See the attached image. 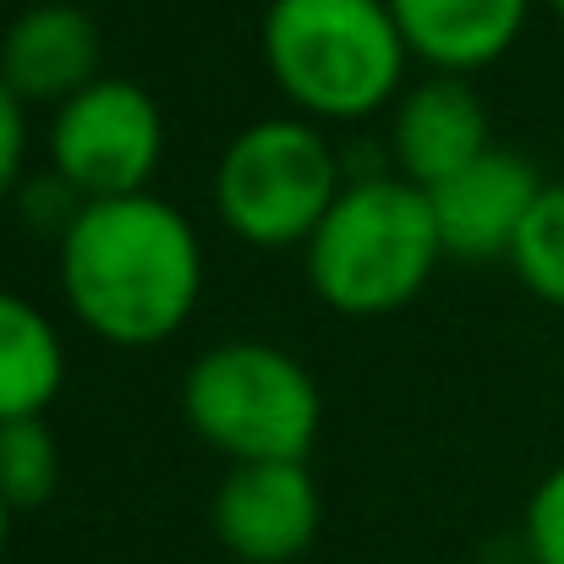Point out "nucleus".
Wrapping results in <instances>:
<instances>
[{
  "mask_svg": "<svg viewBox=\"0 0 564 564\" xmlns=\"http://www.w3.org/2000/svg\"><path fill=\"white\" fill-rule=\"evenodd\" d=\"M61 291L110 346H160L203 296V241L154 192L77 203L61 225Z\"/></svg>",
  "mask_w": 564,
  "mask_h": 564,
  "instance_id": "obj_1",
  "label": "nucleus"
},
{
  "mask_svg": "<svg viewBox=\"0 0 564 564\" xmlns=\"http://www.w3.org/2000/svg\"><path fill=\"white\" fill-rule=\"evenodd\" d=\"M405 39L389 0H269L263 66L307 121H362L400 94Z\"/></svg>",
  "mask_w": 564,
  "mask_h": 564,
  "instance_id": "obj_2",
  "label": "nucleus"
},
{
  "mask_svg": "<svg viewBox=\"0 0 564 564\" xmlns=\"http://www.w3.org/2000/svg\"><path fill=\"white\" fill-rule=\"evenodd\" d=\"M444 263L427 192L405 176L346 182L335 208L307 241V280L318 302L346 318L400 313Z\"/></svg>",
  "mask_w": 564,
  "mask_h": 564,
  "instance_id": "obj_3",
  "label": "nucleus"
},
{
  "mask_svg": "<svg viewBox=\"0 0 564 564\" xmlns=\"http://www.w3.org/2000/svg\"><path fill=\"white\" fill-rule=\"evenodd\" d=\"M182 411L192 433L230 466L307 460L324 422V394L291 351L269 340H225L187 368Z\"/></svg>",
  "mask_w": 564,
  "mask_h": 564,
  "instance_id": "obj_4",
  "label": "nucleus"
},
{
  "mask_svg": "<svg viewBox=\"0 0 564 564\" xmlns=\"http://www.w3.org/2000/svg\"><path fill=\"white\" fill-rule=\"evenodd\" d=\"M346 187L318 121L269 116L241 127L214 171V208L247 247H307Z\"/></svg>",
  "mask_w": 564,
  "mask_h": 564,
  "instance_id": "obj_5",
  "label": "nucleus"
},
{
  "mask_svg": "<svg viewBox=\"0 0 564 564\" xmlns=\"http://www.w3.org/2000/svg\"><path fill=\"white\" fill-rule=\"evenodd\" d=\"M165 154V116L132 77H99L55 110L50 160L77 203L149 192Z\"/></svg>",
  "mask_w": 564,
  "mask_h": 564,
  "instance_id": "obj_6",
  "label": "nucleus"
},
{
  "mask_svg": "<svg viewBox=\"0 0 564 564\" xmlns=\"http://www.w3.org/2000/svg\"><path fill=\"white\" fill-rule=\"evenodd\" d=\"M324 499L307 460H247L214 488V538L241 564H291L318 538Z\"/></svg>",
  "mask_w": 564,
  "mask_h": 564,
  "instance_id": "obj_7",
  "label": "nucleus"
},
{
  "mask_svg": "<svg viewBox=\"0 0 564 564\" xmlns=\"http://www.w3.org/2000/svg\"><path fill=\"white\" fill-rule=\"evenodd\" d=\"M543 187L549 182H538V171L499 143L482 160H471L466 171H455L449 182L427 187L444 258H466V263L510 258V247H516V236H521V225H527Z\"/></svg>",
  "mask_w": 564,
  "mask_h": 564,
  "instance_id": "obj_8",
  "label": "nucleus"
},
{
  "mask_svg": "<svg viewBox=\"0 0 564 564\" xmlns=\"http://www.w3.org/2000/svg\"><path fill=\"white\" fill-rule=\"evenodd\" d=\"M105 39L94 17L72 0H39L0 33V83L22 105L61 110L83 88H94L105 72Z\"/></svg>",
  "mask_w": 564,
  "mask_h": 564,
  "instance_id": "obj_9",
  "label": "nucleus"
},
{
  "mask_svg": "<svg viewBox=\"0 0 564 564\" xmlns=\"http://www.w3.org/2000/svg\"><path fill=\"white\" fill-rule=\"evenodd\" d=\"M394 165L411 187H438L455 171H466L471 160H482L494 149V127L488 110L477 99V88L466 77H427L416 88L400 94L394 105V132H389Z\"/></svg>",
  "mask_w": 564,
  "mask_h": 564,
  "instance_id": "obj_10",
  "label": "nucleus"
},
{
  "mask_svg": "<svg viewBox=\"0 0 564 564\" xmlns=\"http://www.w3.org/2000/svg\"><path fill=\"white\" fill-rule=\"evenodd\" d=\"M389 11L416 61L449 77H471L516 50L532 0H389Z\"/></svg>",
  "mask_w": 564,
  "mask_h": 564,
  "instance_id": "obj_11",
  "label": "nucleus"
},
{
  "mask_svg": "<svg viewBox=\"0 0 564 564\" xmlns=\"http://www.w3.org/2000/svg\"><path fill=\"white\" fill-rule=\"evenodd\" d=\"M66 383V351L55 324L28 302L0 291V422L44 416Z\"/></svg>",
  "mask_w": 564,
  "mask_h": 564,
  "instance_id": "obj_12",
  "label": "nucleus"
},
{
  "mask_svg": "<svg viewBox=\"0 0 564 564\" xmlns=\"http://www.w3.org/2000/svg\"><path fill=\"white\" fill-rule=\"evenodd\" d=\"M61 482V444L44 416L0 422V499L11 510H39Z\"/></svg>",
  "mask_w": 564,
  "mask_h": 564,
  "instance_id": "obj_13",
  "label": "nucleus"
},
{
  "mask_svg": "<svg viewBox=\"0 0 564 564\" xmlns=\"http://www.w3.org/2000/svg\"><path fill=\"white\" fill-rule=\"evenodd\" d=\"M510 269L538 302L564 307V182H549L538 192V203L510 247Z\"/></svg>",
  "mask_w": 564,
  "mask_h": 564,
  "instance_id": "obj_14",
  "label": "nucleus"
},
{
  "mask_svg": "<svg viewBox=\"0 0 564 564\" xmlns=\"http://www.w3.org/2000/svg\"><path fill=\"white\" fill-rule=\"evenodd\" d=\"M521 538H527V560L532 564H564V460L532 488Z\"/></svg>",
  "mask_w": 564,
  "mask_h": 564,
  "instance_id": "obj_15",
  "label": "nucleus"
},
{
  "mask_svg": "<svg viewBox=\"0 0 564 564\" xmlns=\"http://www.w3.org/2000/svg\"><path fill=\"white\" fill-rule=\"evenodd\" d=\"M22 160H28V105L0 83V203L22 182Z\"/></svg>",
  "mask_w": 564,
  "mask_h": 564,
  "instance_id": "obj_16",
  "label": "nucleus"
},
{
  "mask_svg": "<svg viewBox=\"0 0 564 564\" xmlns=\"http://www.w3.org/2000/svg\"><path fill=\"white\" fill-rule=\"evenodd\" d=\"M11 516H17V510L0 499V549H6V538H11Z\"/></svg>",
  "mask_w": 564,
  "mask_h": 564,
  "instance_id": "obj_17",
  "label": "nucleus"
},
{
  "mask_svg": "<svg viewBox=\"0 0 564 564\" xmlns=\"http://www.w3.org/2000/svg\"><path fill=\"white\" fill-rule=\"evenodd\" d=\"M549 6H554V17H560V22H564V0H549Z\"/></svg>",
  "mask_w": 564,
  "mask_h": 564,
  "instance_id": "obj_18",
  "label": "nucleus"
}]
</instances>
